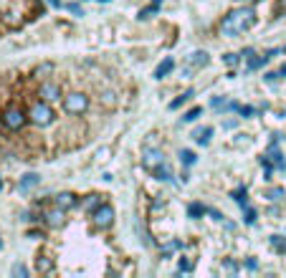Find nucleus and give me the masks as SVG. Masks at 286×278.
Here are the masks:
<instances>
[{
	"mask_svg": "<svg viewBox=\"0 0 286 278\" xmlns=\"http://www.w3.org/2000/svg\"><path fill=\"white\" fill-rule=\"evenodd\" d=\"M253 25H256V10H253L251 5H243V8L230 10V13L223 18L220 33L228 36V38H233V36H241V33L251 31Z\"/></svg>",
	"mask_w": 286,
	"mask_h": 278,
	"instance_id": "nucleus-1",
	"label": "nucleus"
},
{
	"mask_svg": "<svg viewBox=\"0 0 286 278\" xmlns=\"http://www.w3.org/2000/svg\"><path fill=\"white\" fill-rule=\"evenodd\" d=\"M54 119H56V114H54V109L48 106V101H36L33 106H31V112H28V122L31 124H36V127H48V124H54Z\"/></svg>",
	"mask_w": 286,
	"mask_h": 278,
	"instance_id": "nucleus-2",
	"label": "nucleus"
},
{
	"mask_svg": "<svg viewBox=\"0 0 286 278\" xmlns=\"http://www.w3.org/2000/svg\"><path fill=\"white\" fill-rule=\"evenodd\" d=\"M86 109H89V96H86V94H81V91H71V94H66V96H64V112H66V114L79 117V114H84Z\"/></svg>",
	"mask_w": 286,
	"mask_h": 278,
	"instance_id": "nucleus-3",
	"label": "nucleus"
},
{
	"mask_svg": "<svg viewBox=\"0 0 286 278\" xmlns=\"http://www.w3.org/2000/svg\"><path fill=\"white\" fill-rule=\"evenodd\" d=\"M25 122H28V114H25L23 109H18V106H10V109H5V114H3V124H5L8 129H23Z\"/></svg>",
	"mask_w": 286,
	"mask_h": 278,
	"instance_id": "nucleus-4",
	"label": "nucleus"
},
{
	"mask_svg": "<svg viewBox=\"0 0 286 278\" xmlns=\"http://www.w3.org/2000/svg\"><path fill=\"white\" fill-rule=\"evenodd\" d=\"M112 223H114V208L112 205H99L94 210V225L96 228L107 230V228H112Z\"/></svg>",
	"mask_w": 286,
	"mask_h": 278,
	"instance_id": "nucleus-5",
	"label": "nucleus"
},
{
	"mask_svg": "<svg viewBox=\"0 0 286 278\" xmlns=\"http://www.w3.org/2000/svg\"><path fill=\"white\" fill-rule=\"evenodd\" d=\"M165 162V152L162 149H154V147H144L142 149V167L147 170H154Z\"/></svg>",
	"mask_w": 286,
	"mask_h": 278,
	"instance_id": "nucleus-6",
	"label": "nucleus"
},
{
	"mask_svg": "<svg viewBox=\"0 0 286 278\" xmlns=\"http://www.w3.org/2000/svg\"><path fill=\"white\" fill-rule=\"evenodd\" d=\"M38 96L43 101H56V99H61V86L56 81H43L41 89H38Z\"/></svg>",
	"mask_w": 286,
	"mask_h": 278,
	"instance_id": "nucleus-7",
	"label": "nucleus"
},
{
	"mask_svg": "<svg viewBox=\"0 0 286 278\" xmlns=\"http://www.w3.org/2000/svg\"><path fill=\"white\" fill-rule=\"evenodd\" d=\"M43 220H46V225H51V228H61L64 220H66V210L56 205V208H51L46 215H43Z\"/></svg>",
	"mask_w": 286,
	"mask_h": 278,
	"instance_id": "nucleus-8",
	"label": "nucleus"
},
{
	"mask_svg": "<svg viewBox=\"0 0 286 278\" xmlns=\"http://www.w3.org/2000/svg\"><path fill=\"white\" fill-rule=\"evenodd\" d=\"M76 203H79V198H76L73 192H59V195L54 198V205H59V208H64V210L76 208Z\"/></svg>",
	"mask_w": 286,
	"mask_h": 278,
	"instance_id": "nucleus-9",
	"label": "nucleus"
},
{
	"mask_svg": "<svg viewBox=\"0 0 286 278\" xmlns=\"http://www.w3.org/2000/svg\"><path fill=\"white\" fill-rule=\"evenodd\" d=\"M208 61H211V56H208L205 51H193V53L188 56V66H193V69H203Z\"/></svg>",
	"mask_w": 286,
	"mask_h": 278,
	"instance_id": "nucleus-10",
	"label": "nucleus"
},
{
	"mask_svg": "<svg viewBox=\"0 0 286 278\" xmlns=\"http://www.w3.org/2000/svg\"><path fill=\"white\" fill-rule=\"evenodd\" d=\"M152 172H154V177H157L160 182H170V180H172V170H170V164H167V162H162V164H160V167H154Z\"/></svg>",
	"mask_w": 286,
	"mask_h": 278,
	"instance_id": "nucleus-11",
	"label": "nucleus"
},
{
	"mask_svg": "<svg viewBox=\"0 0 286 278\" xmlns=\"http://www.w3.org/2000/svg\"><path fill=\"white\" fill-rule=\"evenodd\" d=\"M172 69H175V61L167 56V59H165V61L154 69V78H165V76H170V71H172Z\"/></svg>",
	"mask_w": 286,
	"mask_h": 278,
	"instance_id": "nucleus-12",
	"label": "nucleus"
},
{
	"mask_svg": "<svg viewBox=\"0 0 286 278\" xmlns=\"http://www.w3.org/2000/svg\"><path fill=\"white\" fill-rule=\"evenodd\" d=\"M38 182H41V175H36V172H28V175H23V180H20V190L25 192V190L36 187Z\"/></svg>",
	"mask_w": 286,
	"mask_h": 278,
	"instance_id": "nucleus-13",
	"label": "nucleus"
},
{
	"mask_svg": "<svg viewBox=\"0 0 286 278\" xmlns=\"http://www.w3.org/2000/svg\"><path fill=\"white\" fill-rule=\"evenodd\" d=\"M269 157H271V162H274V167H279V170H286V159L284 154L276 149V144H271V149H269Z\"/></svg>",
	"mask_w": 286,
	"mask_h": 278,
	"instance_id": "nucleus-14",
	"label": "nucleus"
},
{
	"mask_svg": "<svg viewBox=\"0 0 286 278\" xmlns=\"http://www.w3.org/2000/svg\"><path fill=\"white\" fill-rule=\"evenodd\" d=\"M193 137H195L198 144H203V147H205V144L211 142V137H213V127H203V129H198Z\"/></svg>",
	"mask_w": 286,
	"mask_h": 278,
	"instance_id": "nucleus-15",
	"label": "nucleus"
},
{
	"mask_svg": "<svg viewBox=\"0 0 286 278\" xmlns=\"http://www.w3.org/2000/svg\"><path fill=\"white\" fill-rule=\"evenodd\" d=\"M266 64H269V56H266V53H264V56H256V53H253V56L248 59V71H256V69H261V66H266Z\"/></svg>",
	"mask_w": 286,
	"mask_h": 278,
	"instance_id": "nucleus-16",
	"label": "nucleus"
},
{
	"mask_svg": "<svg viewBox=\"0 0 286 278\" xmlns=\"http://www.w3.org/2000/svg\"><path fill=\"white\" fill-rule=\"evenodd\" d=\"M205 212H208V208H205L203 203H193V205L188 208V215H190L193 220H198V217H203Z\"/></svg>",
	"mask_w": 286,
	"mask_h": 278,
	"instance_id": "nucleus-17",
	"label": "nucleus"
},
{
	"mask_svg": "<svg viewBox=\"0 0 286 278\" xmlns=\"http://www.w3.org/2000/svg\"><path fill=\"white\" fill-rule=\"evenodd\" d=\"M193 96H195V91H193V89H190V91H185L183 96H177L175 101H170V109H180V106H183V104H188Z\"/></svg>",
	"mask_w": 286,
	"mask_h": 278,
	"instance_id": "nucleus-18",
	"label": "nucleus"
},
{
	"mask_svg": "<svg viewBox=\"0 0 286 278\" xmlns=\"http://www.w3.org/2000/svg\"><path fill=\"white\" fill-rule=\"evenodd\" d=\"M195 159H198V157H195V152H193V149H180V162H183L185 167H193V164H195Z\"/></svg>",
	"mask_w": 286,
	"mask_h": 278,
	"instance_id": "nucleus-19",
	"label": "nucleus"
},
{
	"mask_svg": "<svg viewBox=\"0 0 286 278\" xmlns=\"http://www.w3.org/2000/svg\"><path fill=\"white\" fill-rule=\"evenodd\" d=\"M271 248L276 253H284L286 251V235H271Z\"/></svg>",
	"mask_w": 286,
	"mask_h": 278,
	"instance_id": "nucleus-20",
	"label": "nucleus"
},
{
	"mask_svg": "<svg viewBox=\"0 0 286 278\" xmlns=\"http://www.w3.org/2000/svg\"><path fill=\"white\" fill-rule=\"evenodd\" d=\"M266 198H269V200H274V203H276V200H284L286 198L284 187H269V190H266Z\"/></svg>",
	"mask_w": 286,
	"mask_h": 278,
	"instance_id": "nucleus-21",
	"label": "nucleus"
},
{
	"mask_svg": "<svg viewBox=\"0 0 286 278\" xmlns=\"http://www.w3.org/2000/svg\"><path fill=\"white\" fill-rule=\"evenodd\" d=\"M99 205H101V198H99V195H89V198H86V203H84V210L94 212Z\"/></svg>",
	"mask_w": 286,
	"mask_h": 278,
	"instance_id": "nucleus-22",
	"label": "nucleus"
},
{
	"mask_svg": "<svg viewBox=\"0 0 286 278\" xmlns=\"http://www.w3.org/2000/svg\"><path fill=\"white\" fill-rule=\"evenodd\" d=\"M200 114H203V109H200V106H195V109H190V112H185V114H183V122H185V124H190V122H195Z\"/></svg>",
	"mask_w": 286,
	"mask_h": 278,
	"instance_id": "nucleus-23",
	"label": "nucleus"
},
{
	"mask_svg": "<svg viewBox=\"0 0 286 278\" xmlns=\"http://www.w3.org/2000/svg\"><path fill=\"white\" fill-rule=\"evenodd\" d=\"M36 266H38V271H43V273L54 268V263H51V261H46V258H38V263H36Z\"/></svg>",
	"mask_w": 286,
	"mask_h": 278,
	"instance_id": "nucleus-24",
	"label": "nucleus"
},
{
	"mask_svg": "<svg viewBox=\"0 0 286 278\" xmlns=\"http://www.w3.org/2000/svg\"><path fill=\"white\" fill-rule=\"evenodd\" d=\"M223 64H225V66H236V64H238V56H236V53H225V56H223Z\"/></svg>",
	"mask_w": 286,
	"mask_h": 278,
	"instance_id": "nucleus-25",
	"label": "nucleus"
},
{
	"mask_svg": "<svg viewBox=\"0 0 286 278\" xmlns=\"http://www.w3.org/2000/svg\"><path fill=\"white\" fill-rule=\"evenodd\" d=\"M180 271H183V273H190V271H193V263H190L188 258H180Z\"/></svg>",
	"mask_w": 286,
	"mask_h": 278,
	"instance_id": "nucleus-26",
	"label": "nucleus"
},
{
	"mask_svg": "<svg viewBox=\"0 0 286 278\" xmlns=\"http://www.w3.org/2000/svg\"><path fill=\"white\" fill-rule=\"evenodd\" d=\"M13 276H28V268L20 266V263H15V266H13Z\"/></svg>",
	"mask_w": 286,
	"mask_h": 278,
	"instance_id": "nucleus-27",
	"label": "nucleus"
},
{
	"mask_svg": "<svg viewBox=\"0 0 286 278\" xmlns=\"http://www.w3.org/2000/svg\"><path fill=\"white\" fill-rule=\"evenodd\" d=\"M256 223V210L246 208V225H253Z\"/></svg>",
	"mask_w": 286,
	"mask_h": 278,
	"instance_id": "nucleus-28",
	"label": "nucleus"
},
{
	"mask_svg": "<svg viewBox=\"0 0 286 278\" xmlns=\"http://www.w3.org/2000/svg\"><path fill=\"white\" fill-rule=\"evenodd\" d=\"M66 10H71V13H76V15H84V10H81V5L79 3H69V5H64Z\"/></svg>",
	"mask_w": 286,
	"mask_h": 278,
	"instance_id": "nucleus-29",
	"label": "nucleus"
},
{
	"mask_svg": "<svg viewBox=\"0 0 286 278\" xmlns=\"http://www.w3.org/2000/svg\"><path fill=\"white\" fill-rule=\"evenodd\" d=\"M238 112H241V117H251V114H256V109H253V106H241Z\"/></svg>",
	"mask_w": 286,
	"mask_h": 278,
	"instance_id": "nucleus-30",
	"label": "nucleus"
},
{
	"mask_svg": "<svg viewBox=\"0 0 286 278\" xmlns=\"http://www.w3.org/2000/svg\"><path fill=\"white\" fill-rule=\"evenodd\" d=\"M104 104H109V106L114 104V94H112V91H107V94H104Z\"/></svg>",
	"mask_w": 286,
	"mask_h": 278,
	"instance_id": "nucleus-31",
	"label": "nucleus"
},
{
	"mask_svg": "<svg viewBox=\"0 0 286 278\" xmlns=\"http://www.w3.org/2000/svg\"><path fill=\"white\" fill-rule=\"evenodd\" d=\"M279 76H281V73H266V76H264V78H266V81H269V84H274V81H276V78H279Z\"/></svg>",
	"mask_w": 286,
	"mask_h": 278,
	"instance_id": "nucleus-32",
	"label": "nucleus"
},
{
	"mask_svg": "<svg viewBox=\"0 0 286 278\" xmlns=\"http://www.w3.org/2000/svg\"><path fill=\"white\" fill-rule=\"evenodd\" d=\"M246 268H251V271H256V268H258V263H256V261H253V258H251V261H248V263H246Z\"/></svg>",
	"mask_w": 286,
	"mask_h": 278,
	"instance_id": "nucleus-33",
	"label": "nucleus"
},
{
	"mask_svg": "<svg viewBox=\"0 0 286 278\" xmlns=\"http://www.w3.org/2000/svg\"><path fill=\"white\" fill-rule=\"evenodd\" d=\"M48 3H51L54 8H64V3H61V0H48Z\"/></svg>",
	"mask_w": 286,
	"mask_h": 278,
	"instance_id": "nucleus-34",
	"label": "nucleus"
},
{
	"mask_svg": "<svg viewBox=\"0 0 286 278\" xmlns=\"http://www.w3.org/2000/svg\"><path fill=\"white\" fill-rule=\"evenodd\" d=\"M238 3H243V5H253V3H258V0H238Z\"/></svg>",
	"mask_w": 286,
	"mask_h": 278,
	"instance_id": "nucleus-35",
	"label": "nucleus"
},
{
	"mask_svg": "<svg viewBox=\"0 0 286 278\" xmlns=\"http://www.w3.org/2000/svg\"><path fill=\"white\" fill-rule=\"evenodd\" d=\"M279 73H281V76H286V64L281 66V71H279Z\"/></svg>",
	"mask_w": 286,
	"mask_h": 278,
	"instance_id": "nucleus-36",
	"label": "nucleus"
},
{
	"mask_svg": "<svg viewBox=\"0 0 286 278\" xmlns=\"http://www.w3.org/2000/svg\"><path fill=\"white\" fill-rule=\"evenodd\" d=\"M154 3H157V5H160V3H162V0H154Z\"/></svg>",
	"mask_w": 286,
	"mask_h": 278,
	"instance_id": "nucleus-37",
	"label": "nucleus"
},
{
	"mask_svg": "<svg viewBox=\"0 0 286 278\" xmlns=\"http://www.w3.org/2000/svg\"><path fill=\"white\" fill-rule=\"evenodd\" d=\"M0 190H3V182H0Z\"/></svg>",
	"mask_w": 286,
	"mask_h": 278,
	"instance_id": "nucleus-38",
	"label": "nucleus"
},
{
	"mask_svg": "<svg viewBox=\"0 0 286 278\" xmlns=\"http://www.w3.org/2000/svg\"><path fill=\"white\" fill-rule=\"evenodd\" d=\"M0 248H3V240H0Z\"/></svg>",
	"mask_w": 286,
	"mask_h": 278,
	"instance_id": "nucleus-39",
	"label": "nucleus"
}]
</instances>
